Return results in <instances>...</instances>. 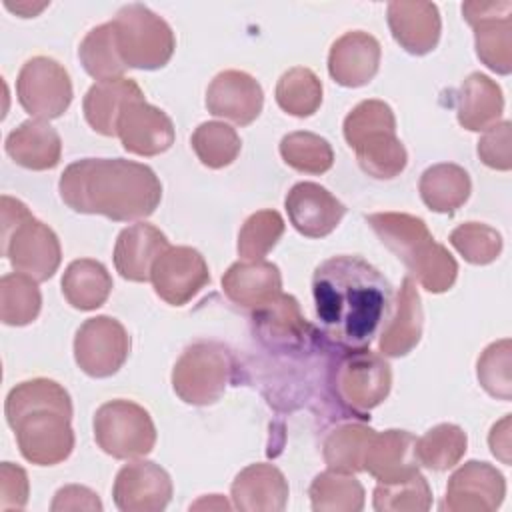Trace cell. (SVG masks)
Returning <instances> with one entry per match:
<instances>
[{
	"mask_svg": "<svg viewBox=\"0 0 512 512\" xmlns=\"http://www.w3.org/2000/svg\"><path fill=\"white\" fill-rule=\"evenodd\" d=\"M316 318L336 346L364 350L378 336L392 302L388 280L360 256H332L312 274Z\"/></svg>",
	"mask_w": 512,
	"mask_h": 512,
	"instance_id": "1",
	"label": "cell"
},
{
	"mask_svg": "<svg viewBox=\"0 0 512 512\" xmlns=\"http://www.w3.org/2000/svg\"><path fill=\"white\" fill-rule=\"evenodd\" d=\"M58 190L70 210L116 222L148 218L162 200V184L154 170L124 158L72 162L62 172Z\"/></svg>",
	"mask_w": 512,
	"mask_h": 512,
	"instance_id": "2",
	"label": "cell"
},
{
	"mask_svg": "<svg viewBox=\"0 0 512 512\" xmlns=\"http://www.w3.org/2000/svg\"><path fill=\"white\" fill-rule=\"evenodd\" d=\"M4 414L28 462L54 466L72 454V402L58 382L48 378L20 382L8 392Z\"/></svg>",
	"mask_w": 512,
	"mask_h": 512,
	"instance_id": "3",
	"label": "cell"
},
{
	"mask_svg": "<svg viewBox=\"0 0 512 512\" xmlns=\"http://www.w3.org/2000/svg\"><path fill=\"white\" fill-rule=\"evenodd\" d=\"M366 220L380 242L406 264L428 292L440 294L452 288L458 264L454 256L434 240L422 218L404 212H378L370 214Z\"/></svg>",
	"mask_w": 512,
	"mask_h": 512,
	"instance_id": "4",
	"label": "cell"
},
{
	"mask_svg": "<svg viewBox=\"0 0 512 512\" xmlns=\"http://www.w3.org/2000/svg\"><path fill=\"white\" fill-rule=\"evenodd\" d=\"M344 138L354 148L360 168L378 180L398 176L408 162L404 144L396 138V118L382 100H362L344 118Z\"/></svg>",
	"mask_w": 512,
	"mask_h": 512,
	"instance_id": "5",
	"label": "cell"
},
{
	"mask_svg": "<svg viewBox=\"0 0 512 512\" xmlns=\"http://www.w3.org/2000/svg\"><path fill=\"white\" fill-rule=\"evenodd\" d=\"M0 214L2 254L10 260L12 268L36 282L52 278L62 260L54 230L36 220L24 202L6 194L0 198Z\"/></svg>",
	"mask_w": 512,
	"mask_h": 512,
	"instance_id": "6",
	"label": "cell"
},
{
	"mask_svg": "<svg viewBox=\"0 0 512 512\" xmlns=\"http://www.w3.org/2000/svg\"><path fill=\"white\" fill-rule=\"evenodd\" d=\"M120 56L126 68L156 70L168 64L176 38L164 18L144 4H128L112 20Z\"/></svg>",
	"mask_w": 512,
	"mask_h": 512,
	"instance_id": "7",
	"label": "cell"
},
{
	"mask_svg": "<svg viewBox=\"0 0 512 512\" xmlns=\"http://www.w3.org/2000/svg\"><path fill=\"white\" fill-rule=\"evenodd\" d=\"M94 440L112 458H140L154 448L156 426L146 408L132 400L116 398L96 410Z\"/></svg>",
	"mask_w": 512,
	"mask_h": 512,
	"instance_id": "8",
	"label": "cell"
},
{
	"mask_svg": "<svg viewBox=\"0 0 512 512\" xmlns=\"http://www.w3.org/2000/svg\"><path fill=\"white\" fill-rule=\"evenodd\" d=\"M232 374V360L216 342L188 346L172 370V388L186 404H214L226 390Z\"/></svg>",
	"mask_w": 512,
	"mask_h": 512,
	"instance_id": "9",
	"label": "cell"
},
{
	"mask_svg": "<svg viewBox=\"0 0 512 512\" xmlns=\"http://www.w3.org/2000/svg\"><path fill=\"white\" fill-rule=\"evenodd\" d=\"M16 94L20 106L36 120L62 116L72 102V82L66 68L48 56L30 58L18 74Z\"/></svg>",
	"mask_w": 512,
	"mask_h": 512,
	"instance_id": "10",
	"label": "cell"
},
{
	"mask_svg": "<svg viewBox=\"0 0 512 512\" xmlns=\"http://www.w3.org/2000/svg\"><path fill=\"white\" fill-rule=\"evenodd\" d=\"M392 372L388 362L370 350H352L336 368L334 388L340 400L364 418L390 392Z\"/></svg>",
	"mask_w": 512,
	"mask_h": 512,
	"instance_id": "11",
	"label": "cell"
},
{
	"mask_svg": "<svg viewBox=\"0 0 512 512\" xmlns=\"http://www.w3.org/2000/svg\"><path fill=\"white\" fill-rule=\"evenodd\" d=\"M130 354V336L112 316L88 318L74 336V358L92 378L116 374Z\"/></svg>",
	"mask_w": 512,
	"mask_h": 512,
	"instance_id": "12",
	"label": "cell"
},
{
	"mask_svg": "<svg viewBox=\"0 0 512 512\" xmlns=\"http://www.w3.org/2000/svg\"><path fill=\"white\" fill-rule=\"evenodd\" d=\"M464 20L474 28L478 58L496 74L512 72V2H464Z\"/></svg>",
	"mask_w": 512,
	"mask_h": 512,
	"instance_id": "13",
	"label": "cell"
},
{
	"mask_svg": "<svg viewBox=\"0 0 512 512\" xmlns=\"http://www.w3.org/2000/svg\"><path fill=\"white\" fill-rule=\"evenodd\" d=\"M154 292L172 306L190 302L208 282L210 272L204 256L190 246H170L152 266Z\"/></svg>",
	"mask_w": 512,
	"mask_h": 512,
	"instance_id": "14",
	"label": "cell"
},
{
	"mask_svg": "<svg viewBox=\"0 0 512 512\" xmlns=\"http://www.w3.org/2000/svg\"><path fill=\"white\" fill-rule=\"evenodd\" d=\"M112 496L122 512H160L172 498V480L156 462L136 460L120 468Z\"/></svg>",
	"mask_w": 512,
	"mask_h": 512,
	"instance_id": "15",
	"label": "cell"
},
{
	"mask_svg": "<svg viewBox=\"0 0 512 512\" xmlns=\"http://www.w3.org/2000/svg\"><path fill=\"white\" fill-rule=\"evenodd\" d=\"M506 496L504 476L488 462H464L448 480L444 508L452 512H492Z\"/></svg>",
	"mask_w": 512,
	"mask_h": 512,
	"instance_id": "16",
	"label": "cell"
},
{
	"mask_svg": "<svg viewBox=\"0 0 512 512\" xmlns=\"http://www.w3.org/2000/svg\"><path fill=\"white\" fill-rule=\"evenodd\" d=\"M262 106V86L242 70H224L216 74L206 90L208 112L240 126L252 124L260 116Z\"/></svg>",
	"mask_w": 512,
	"mask_h": 512,
	"instance_id": "17",
	"label": "cell"
},
{
	"mask_svg": "<svg viewBox=\"0 0 512 512\" xmlns=\"http://www.w3.org/2000/svg\"><path fill=\"white\" fill-rule=\"evenodd\" d=\"M290 224L308 238L328 236L346 214V206L316 182H298L284 200Z\"/></svg>",
	"mask_w": 512,
	"mask_h": 512,
	"instance_id": "18",
	"label": "cell"
},
{
	"mask_svg": "<svg viewBox=\"0 0 512 512\" xmlns=\"http://www.w3.org/2000/svg\"><path fill=\"white\" fill-rule=\"evenodd\" d=\"M116 136L126 152L158 156L174 144V124L164 110L146 100H136L124 108Z\"/></svg>",
	"mask_w": 512,
	"mask_h": 512,
	"instance_id": "19",
	"label": "cell"
},
{
	"mask_svg": "<svg viewBox=\"0 0 512 512\" xmlns=\"http://www.w3.org/2000/svg\"><path fill=\"white\" fill-rule=\"evenodd\" d=\"M380 54V42L372 34L362 30L346 32L330 48L328 72L340 86H364L376 76Z\"/></svg>",
	"mask_w": 512,
	"mask_h": 512,
	"instance_id": "20",
	"label": "cell"
},
{
	"mask_svg": "<svg viewBox=\"0 0 512 512\" xmlns=\"http://www.w3.org/2000/svg\"><path fill=\"white\" fill-rule=\"evenodd\" d=\"M388 26L394 40L414 56L434 50L442 28L436 4L404 0L388 4Z\"/></svg>",
	"mask_w": 512,
	"mask_h": 512,
	"instance_id": "21",
	"label": "cell"
},
{
	"mask_svg": "<svg viewBox=\"0 0 512 512\" xmlns=\"http://www.w3.org/2000/svg\"><path fill=\"white\" fill-rule=\"evenodd\" d=\"M222 290L234 304L258 310L282 294V276L266 260L234 262L222 276Z\"/></svg>",
	"mask_w": 512,
	"mask_h": 512,
	"instance_id": "22",
	"label": "cell"
},
{
	"mask_svg": "<svg viewBox=\"0 0 512 512\" xmlns=\"http://www.w3.org/2000/svg\"><path fill=\"white\" fill-rule=\"evenodd\" d=\"M168 248V238L156 226L138 222L118 234L114 246V266L122 278L146 282L150 280L154 262Z\"/></svg>",
	"mask_w": 512,
	"mask_h": 512,
	"instance_id": "23",
	"label": "cell"
},
{
	"mask_svg": "<svg viewBox=\"0 0 512 512\" xmlns=\"http://www.w3.org/2000/svg\"><path fill=\"white\" fill-rule=\"evenodd\" d=\"M232 502L246 512H280L288 502V482L272 464H250L232 482Z\"/></svg>",
	"mask_w": 512,
	"mask_h": 512,
	"instance_id": "24",
	"label": "cell"
},
{
	"mask_svg": "<svg viewBox=\"0 0 512 512\" xmlns=\"http://www.w3.org/2000/svg\"><path fill=\"white\" fill-rule=\"evenodd\" d=\"M136 100H144V94L134 80L124 76L100 80L92 84L84 96V118L94 132L116 136L124 108Z\"/></svg>",
	"mask_w": 512,
	"mask_h": 512,
	"instance_id": "25",
	"label": "cell"
},
{
	"mask_svg": "<svg viewBox=\"0 0 512 512\" xmlns=\"http://www.w3.org/2000/svg\"><path fill=\"white\" fill-rule=\"evenodd\" d=\"M414 448L416 438L406 430L374 432L364 458V470L382 484L408 478L418 472Z\"/></svg>",
	"mask_w": 512,
	"mask_h": 512,
	"instance_id": "26",
	"label": "cell"
},
{
	"mask_svg": "<svg viewBox=\"0 0 512 512\" xmlns=\"http://www.w3.org/2000/svg\"><path fill=\"white\" fill-rule=\"evenodd\" d=\"M6 154L28 170H50L60 162L62 140L46 120H26L6 136Z\"/></svg>",
	"mask_w": 512,
	"mask_h": 512,
	"instance_id": "27",
	"label": "cell"
},
{
	"mask_svg": "<svg viewBox=\"0 0 512 512\" xmlns=\"http://www.w3.org/2000/svg\"><path fill=\"white\" fill-rule=\"evenodd\" d=\"M422 304L420 294L416 290V284L410 276L402 280L398 298H396V310L394 316L388 320L380 334V352L384 356H406L422 336Z\"/></svg>",
	"mask_w": 512,
	"mask_h": 512,
	"instance_id": "28",
	"label": "cell"
},
{
	"mask_svg": "<svg viewBox=\"0 0 512 512\" xmlns=\"http://www.w3.org/2000/svg\"><path fill=\"white\" fill-rule=\"evenodd\" d=\"M254 324L260 338L272 348H300L312 330L290 294H280L270 304L254 310Z\"/></svg>",
	"mask_w": 512,
	"mask_h": 512,
	"instance_id": "29",
	"label": "cell"
},
{
	"mask_svg": "<svg viewBox=\"0 0 512 512\" xmlns=\"http://www.w3.org/2000/svg\"><path fill=\"white\" fill-rule=\"evenodd\" d=\"M504 110L500 86L486 74H470L458 92V122L466 130L480 132L494 126Z\"/></svg>",
	"mask_w": 512,
	"mask_h": 512,
	"instance_id": "30",
	"label": "cell"
},
{
	"mask_svg": "<svg viewBox=\"0 0 512 512\" xmlns=\"http://www.w3.org/2000/svg\"><path fill=\"white\" fill-rule=\"evenodd\" d=\"M418 190L422 202L430 210L440 214H452L468 200L472 184L468 172L462 166L442 162L422 172Z\"/></svg>",
	"mask_w": 512,
	"mask_h": 512,
	"instance_id": "31",
	"label": "cell"
},
{
	"mask_svg": "<svg viewBox=\"0 0 512 512\" xmlns=\"http://www.w3.org/2000/svg\"><path fill=\"white\" fill-rule=\"evenodd\" d=\"M112 292V276L106 266L92 258H80L68 264L62 276V294L76 310L100 308Z\"/></svg>",
	"mask_w": 512,
	"mask_h": 512,
	"instance_id": "32",
	"label": "cell"
},
{
	"mask_svg": "<svg viewBox=\"0 0 512 512\" xmlns=\"http://www.w3.org/2000/svg\"><path fill=\"white\" fill-rule=\"evenodd\" d=\"M314 512H358L364 508V488L348 472L326 470L310 484Z\"/></svg>",
	"mask_w": 512,
	"mask_h": 512,
	"instance_id": "33",
	"label": "cell"
},
{
	"mask_svg": "<svg viewBox=\"0 0 512 512\" xmlns=\"http://www.w3.org/2000/svg\"><path fill=\"white\" fill-rule=\"evenodd\" d=\"M78 58L84 70L98 82L122 78L126 64L120 56L112 22L100 24L84 36L78 48Z\"/></svg>",
	"mask_w": 512,
	"mask_h": 512,
	"instance_id": "34",
	"label": "cell"
},
{
	"mask_svg": "<svg viewBox=\"0 0 512 512\" xmlns=\"http://www.w3.org/2000/svg\"><path fill=\"white\" fill-rule=\"evenodd\" d=\"M374 432L376 430L360 422L334 428L324 440V460L328 468L348 474L364 470V458Z\"/></svg>",
	"mask_w": 512,
	"mask_h": 512,
	"instance_id": "35",
	"label": "cell"
},
{
	"mask_svg": "<svg viewBox=\"0 0 512 512\" xmlns=\"http://www.w3.org/2000/svg\"><path fill=\"white\" fill-rule=\"evenodd\" d=\"M466 446L468 438L460 426L438 424L416 440L414 454L418 464L436 472H444L462 460Z\"/></svg>",
	"mask_w": 512,
	"mask_h": 512,
	"instance_id": "36",
	"label": "cell"
},
{
	"mask_svg": "<svg viewBox=\"0 0 512 512\" xmlns=\"http://www.w3.org/2000/svg\"><path fill=\"white\" fill-rule=\"evenodd\" d=\"M278 106L296 118L312 116L322 104V82L304 66H294L284 72L276 84Z\"/></svg>",
	"mask_w": 512,
	"mask_h": 512,
	"instance_id": "37",
	"label": "cell"
},
{
	"mask_svg": "<svg viewBox=\"0 0 512 512\" xmlns=\"http://www.w3.org/2000/svg\"><path fill=\"white\" fill-rule=\"evenodd\" d=\"M42 296L36 280L12 272L0 280V318L8 326H26L40 314Z\"/></svg>",
	"mask_w": 512,
	"mask_h": 512,
	"instance_id": "38",
	"label": "cell"
},
{
	"mask_svg": "<svg viewBox=\"0 0 512 512\" xmlns=\"http://www.w3.org/2000/svg\"><path fill=\"white\" fill-rule=\"evenodd\" d=\"M192 148L204 166L218 170L238 158L242 140L238 132L224 122H202L192 134Z\"/></svg>",
	"mask_w": 512,
	"mask_h": 512,
	"instance_id": "39",
	"label": "cell"
},
{
	"mask_svg": "<svg viewBox=\"0 0 512 512\" xmlns=\"http://www.w3.org/2000/svg\"><path fill=\"white\" fill-rule=\"evenodd\" d=\"M282 160L298 172L324 174L334 164V152L326 138L312 132H292L280 140Z\"/></svg>",
	"mask_w": 512,
	"mask_h": 512,
	"instance_id": "40",
	"label": "cell"
},
{
	"mask_svg": "<svg viewBox=\"0 0 512 512\" xmlns=\"http://www.w3.org/2000/svg\"><path fill=\"white\" fill-rule=\"evenodd\" d=\"M430 504L432 492L420 472L396 482H378L374 488V510L378 512H424Z\"/></svg>",
	"mask_w": 512,
	"mask_h": 512,
	"instance_id": "41",
	"label": "cell"
},
{
	"mask_svg": "<svg viewBox=\"0 0 512 512\" xmlns=\"http://www.w3.org/2000/svg\"><path fill=\"white\" fill-rule=\"evenodd\" d=\"M284 234V220L276 210H258L246 218L238 234V254L244 260H262Z\"/></svg>",
	"mask_w": 512,
	"mask_h": 512,
	"instance_id": "42",
	"label": "cell"
},
{
	"mask_svg": "<svg viewBox=\"0 0 512 512\" xmlns=\"http://www.w3.org/2000/svg\"><path fill=\"white\" fill-rule=\"evenodd\" d=\"M512 344L508 338L492 342L478 358V382L494 398H512Z\"/></svg>",
	"mask_w": 512,
	"mask_h": 512,
	"instance_id": "43",
	"label": "cell"
},
{
	"mask_svg": "<svg viewBox=\"0 0 512 512\" xmlns=\"http://www.w3.org/2000/svg\"><path fill=\"white\" fill-rule=\"evenodd\" d=\"M450 244L470 264H490L502 252V236L494 228L480 222H466L452 230Z\"/></svg>",
	"mask_w": 512,
	"mask_h": 512,
	"instance_id": "44",
	"label": "cell"
},
{
	"mask_svg": "<svg viewBox=\"0 0 512 512\" xmlns=\"http://www.w3.org/2000/svg\"><path fill=\"white\" fill-rule=\"evenodd\" d=\"M478 156L480 160L494 168V170H510L512 168V156H510V122H496L488 130H484V136L478 140Z\"/></svg>",
	"mask_w": 512,
	"mask_h": 512,
	"instance_id": "45",
	"label": "cell"
},
{
	"mask_svg": "<svg viewBox=\"0 0 512 512\" xmlns=\"http://www.w3.org/2000/svg\"><path fill=\"white\" fill-rule=\"evenodd\" d=\"M28 502V476L26 470L2 462L0 466V510H22Z\"/></svg>",
	"mask_w": 512,
	"mask_h": 512,
	"instance_id": "46",
	"label": "cell"
},
{
	"mask_svg": "<svg viewBox=\"0 0 512 512\" xmlns=\"http://www.w3.org/2000/svg\"><path fill=\"white\" fill-rule=\"evenodd\" d=\"M50 510L58 512V510H102V502L98 498L96 492H92L86 486H78V484H70L60 488L54 494V500L50 504Z\"/></svg>",
	"mask_w": 512,
	"mask_h": 512,
	"instance_id": "47",
	"label": "cell"
},
{
	"mask_svg": "<svg viewBox=\"0 0 512 512\" xmlns=\"http://www.w3.org/2000/svg\"><path fill=\"white\" fill-rule=\"evenodd\" d=\"M488 444L492 454L502 460L504 464H510V414H506L500 422H496L490 430Z\"/></svg>",
	"mask_w": 512,
	"mask_h": 512,
	"instance_id": "48",
	"label": "cell"
},
{
	"mask_svg": "<svg viewBox=\"0 0 512 512\" xmlns=\"http://www.w3.org/2000/svg\"><path fill=\"white\" fill-rule=\"evenodd\" d=\"M46 6H48L46 2H42V4H38V6L30 4V2H18L16 6L10 4V2H6V8L12 10V12H16V14H20L22 18H32V16H36L38 12H42Z\"/></svg>",
	"mask_w": 512,
	"mask_h": 512,
	"instance_id": "49",
	"label": "cell"
},
{
	"mask_svg": "<svg viewBox=\"0 0 512 512\" xmlns=\"http://www.w3.org/2000/svg\"><path fill=\"white\" fill-rule=\"evenodd\" d=\"M198 510V508H218V510H228L230 508V504L220 496V494H212L210 498H202V500H198L196 504H192L190 506V510Z\"/></svg>",
	"mask_w": 512,
	"mask_h": 512,
	"instance_id": "50",
	"label": "cell"
}]
</instances>
